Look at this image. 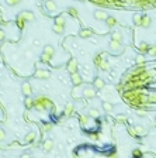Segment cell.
<instances>
[{
	"mask_svg": "<svg viewBox=\"0 0 156 158\" xmlns=\"http://www.w3.org/2000/svg\"><path fill=\"white\" fill-rule=\"evenodd\" d=\"M21 17H23L25 21H34L35 20V16H34V13L32 11H28V10H24V11H21Z\"/></svg>",
	"mask_w": 156,
	"mask_h": 158,
	"instance_id": "cell-12",
	"label": "cell"
},
{
	"mask_svg": "<svg viewBox=\"0 0 156 158\" xmlns=\"http://www.w3.org/2000/svg\"><path fill=\"white\" fill-rule=\"evenodd\" d=\"M42 150L45 151V153H49L54 150V140L52 138H46L44 143H42Z\"/></svg>",
	"mask_w": 156,
	"mask_h": 158,
	"instance_id": "cell-8",
	"label": "cell"
},
{
	"mask_svg": "<svg viewBox=\"0 0 156 158\" xmlns=\"http://www.w3.org/2000/svg\"><path fill=\"white\" fill-rule=\"evenodd\" d=\"M20 158H32V157H31V154L24 153V154H23V155H21V157H20Z\"/></svg>",
	"mask_w": 156,
	"mask_h": 158,
	"instance_id": "cell-47",
	"label": "cell"
},
{
	"mask_svg": "<svg viewBox=\"0 0 156 158\" xmlns=\"http://www.w3.org/2000/svg\"><path fill=\"white\" fill-rule=\"evenodd\" d=\"M51 129H52V124L51 123H45L44 127H42V131H51Z\"/></svg>",
	"mask_w": 156,
	"mask_h": 158,
	"instance_id": "cell-41",
	"label": "cell"
},
{
	"mask_svg": "<svg viewBox=\"0 0 156 158\" xmlns=\"http://www.w3.org/2000/svg\"><path fill=\"white\" fill-rule=\"evenodd\" d=\"M21 90H23V93L25 95V98H28V96H31L32 95V86H31V84L28 82V81H24L23 82V85H21Z\"/></svg>",
	"mask_w": 156,
	"mask_h": 158,
	"instance_id": "cell-4",
	"label": "cell"
},
{
	"mask_svg": "<svg viewBox=\"0 0 156 158\" xmlns=\"http://www.w3.org/2000/svg\"><path fill=\"white\" fill-rule=\"evenodd\" d=\"M82 96L84 99H94L97 96V89L93 85H84L82 88Z\"/></svg>",
	"mask_w": 156,
	"mask_h": 158,
	"instance_id": "cell-2",
	"label": "cell"
},
{
	"mask_svg": "<svg viewBox=\"0 0 156 158\" xmlns=\"http://www.w3.org/2000/svg\"><path fill=\"white\" fill-rule=\"evenodd\" d=\"M135 62H137L138 65H143L145 64V56L141 54V55H138L137 58H135Z\"/></svg>",
	"mask_w": 156,
	"mask_h": 158,
	"instance_id": "cell-32",
	"label": "cell"
},
{
	"mask_svg": "<svg viewBox=\"0 0 156 158\" xmlns=\"http://www.w3.org/2000/svg\"><path fill=\"white\" fill-rule=\"evenodd\" d=\"M52 31H54L55 34H63V33H65V27L54 24V27H52Z\"/></svg>",
	"mask_w": 156,
	"mask_h": 158,
	"instance_id": "cell-27",
	"label": "cell"
},
{
	"mask_svg": "<svg viewBox=\"0 0 156 158\" xmlns=\"http://www.w3.org/2000/svg\"><path fill=\"white\" fill-rule=\"evenodd\" d=\"M134 127H135V130H137V133H138V135H139V137L146 134V129H145V127H142L141 124H135Z\"/></svg>",
	"mask_w": 156,
	"mask_h": 158,
	"instance_id": "cell-23",
	"label": "cell"
},
{
	"mask_svg": "<svg viewBox=\"0 0 156 158\" xmlns=\"http://www.w3.org/2000/svg\"><path fill=\"white\" fill-rule=\"evenodd\" d=\"M52 106H54V102L49 98H46V96L40 95V96H37L34 99V107L37 110H40V112L41 110H49V109H52Z\"/></svg>",
	"mask_w": 156,
	"mask_h": 158,
	"instance_id": "cell-1",
	"label": "cell"
},
{
	"mask_svg": "<svg viewBox=\"0 0 156 158\" xmlns=\"http://www.w3.org/2000/svg\"><path fill=\"white\" fill-rule=\"evenodd\" d=\"M24 105H25V107H27V109H32V107H34V99H32L31 96L25 98V100H24Z\"/></svg>",
	"mask_w": 156,
	"mask_h": 158,
	"instance_id": "cell-26",
	"label": "cell"
},
{
	"mask_svg": "<svg viewBox=\"0 0 156 158\" xmlns=\"http://www.w3.org/2000/svg\"><path fill=\"white\" fill-rule=\"evenodd\" d=\"M137 114H138V116H139V117H143V116H145V114H146V110H145V109H138Z\"/></svg>",
	"mask_w": 156,
	"mask_h": 158,
	"instance_id": "cell-42",
	"label": "cell"
},
{
	"mask_svg": "<svg viewBox=\"0 0 156 158\" xmlns=\"http://www.w3.org/2000/svg\"><path fill=\"white\" fill-rule=\"evenodd\" d=\"M93 86H94L97 90H101V89L106 88V81L103 78H100V76H97V78H94V81H93Z\"/></svg>",
	"mask_w": 156,
	"mask_h": 158,
	"instance_id": "cell-5",
	"label": "cell"
},
{
	"mask_svg": "<svg viewBox=\"0 0 156 158\" xmlns=\"http://www.w3.org/2000/svg\"><path fill=\"white\" fill-rule=\"evenodd\" d=\"M115 24H117V20H115V17H113V16H108L106 20V26L108 28H113L115 27Z\"/></svg>",
	"mask_w": 156,
	"mask_h": 158,
	"instance_id": "cell-18",
	"label": "cell"
},
{
	"mask_svg": "<svg viewBox=\"0 0 156 158\" xmlns=\"http://www.w3.org/2000/svg\"><path fill=\"white\" fill-rule=\"evenodd\" d=\"M103 58H101V55H96V58H94V64H96L97 66H100V64L103 62Z\"/></svg>",
	"mask_w": 156,
	"mask_h": 158,
	"instance_id": "cell-38",
	"label": "cell"
},
{
	"mask_svg": "<svg viewBox=\"0 0 156 158\" xmlns=\"http://www.w3.org/2000/svg\"><path fill=\"white\" fill-rule=\"evenodd\" d=\"M35 138H37L35 131H30V133H27V135H25V143H32Z\"/></svg>",
	"mask_w": 156,
	"mask_h": 158,
	"instance_id": "cell-24",
	"label": "cell"
},
{
	"mask_svg": "<svg viewBox=\"0 0 156 158\" xmlns=\"http://www.w3.org/2000/svg\"><path fill=\"white\" fill-rule=\"evenodd\" d=\"M148 54L151 56H156V45H152L151 48H149V51H148Z\"/></svg>",
	"mask_w": 156,
	"mask_h": 158,
	"instance_id": "cell-37",
	"label": "cell"
},
{
	"mask_svg": "<svg viewBox=\"0 0 156 158\" xmlns=\"http://www.w3.org/2000/svg\"><path fill=\"white\" fill-rule=\"evenodd\" d=\"M132 155L135 158H139L141 155H142V151H141L139 148H135V150H132Z\"/></svg>",
	"mask_w": 156,
	"mask_h": 158,
	"instance_id": "cell-36",
	"label": "cell"
},
{
	"mask_svg": "<svg viewBox=\"0 0 156 158\" xmlns=\"http://www.w3.org/2000/svg\"><path fill=\"white\" fill-rule=\"evenodd\" d=\"M93 16H94V19L99 20V21H106L107 17H108L107 11H104V10H96V11L93 13Z\"/></svg>",
	"mask_w": 156,
	"mask_h": 158,
	"instance_id": "cell-6",
	"label": "cell"
},
{
	"mask_svg": "<svg viewBox=\"0 0 156 158\" xmlns=\"http://www.w3.org/2000/svg\"><path fill=\"white\" fill-rule=\"evenodd\" d=\"M4 38H6L4 31H1V30H0V41H4Z\"/></svg>",
	"mask_w": 156,
	"mask_h": 158,
	"instance_id": "cell-44",
	"label": "cell"
},
{
	"mask_svg": "<svg viewBox=\"0 0 156 158\" xmlns=\"http://www.w3.org/2000/svg\"><path fill=\"white\" fill-rule=\"evenodd\" d=\"M128 131H129V134L132 135V137H139V135H138V133H137V130H135V127H134V126H129V127H128Z\"/></svg>",
	"mask_w": 156,
	"mask_h": 158,
	"instance_id": "cell-34",
	"label": "cell"
},
{
	"mask_svg": "<svg viewBox=\"0 0 156 158\" xmlns=\"http://www.w3.org/2000/svg\"><path fill=\"white\" fill-rule=\"evenodd\" d=\"M111 40L118 41V42H122V34L119 33V31H114V33L111 34Z\"/></svg>",
	"mask_w": 156,
	"mask_h": 158,
	"instance_id": "cell-25",
	"label": "cell"
},
{
	"mask_svg": "<svg viewBox=\"0 0 156 158\" xmlns=\"http://www.w3.org/2000/svg\"><path fill=\"white\" fill-rule=\"evenodd\" d=\"M73 109H75V105L72 102L66 103V106H65V110H63V117H69L72 113H73Z\"/></svg>",
	"mask_w": 156,
	"mask_h": 158,
	"instance_id": "cell-14",
	"label": "cell"
},
{
	"mask_svg": "<svg viewBox=\"0 0 156 158\" xmlns=\"http://www.w3.org/2000/svg\"><path fill=\"white\" fill-rule=\"evenodd\" d=\"M155 120H156V116H155Z\"/></svg>",
	"mask_w": 156,
	"mask_h": 158,
	"instance_id": "cell-50",
	"label": "cell"
},
{
	"mask_svg": "<svg viewBox=\"0 0 156 158\" xmlns=\"http://www.w3.org/2000/svg\"><path fill=\"white\" fill-rule=\"evenodd\" d=\"M87 114L90 117H93V119H99L100 117V112H99V109H96V107H90L87 110Z\"/></svg>",
	"mask_w": 156,
	"mask_h": 158,
	"instance_id": "cell-15",
	"label": "cell"
},
{
	"mask_svg": "<svg viewBox=\"0 0 156 158\" xmlns=\"http://www.w3.org/2000/svg\"><path fill=\"white\" fill-rule=\"evenodd\" d=\"M149 48H151V47H149V44H148V42H145V41H142L139 45H138V50H139V52H142V54H146V52L149 51Z\"/></svg>",
	"mask_w": 156,
	"mask_h": 158,
	"instance_id": "cell-16",
	"label": "cell"
},
{
	"mask_svg": "<svg viewBox=\"0 0 156 158\" xmlns=\"http://www.w3.org/2000/svg\"><path fill=\"white\" fill-rule=\"evenodd\" d=\"M24 24H25V20L21 17V14H19L17 16V26H19V28H23Z\"/></svg>",
	"mask_w": 156,
	"mask_h": 158,
	"instance_id": "cell-30",
	"label": "cell"
},
{
	"mask_svg": "<svg viewBox=\"0 0 156 158\" xmlns=\"http://www.w3.org/2000/svg\"><path fill=\"white\" fill-rule=\"evenodd\" d=\"M148 100H149V105L156 103V95H149V96H148Z\"/></svg>",
	"mask_w": 156,
	"mask_h": 158,
	"instance_id": "cell-40",
	"label": "cell"
},
{
	"mask_svg": "<svg viewBox=\"0 0 156 158\" xmlns=\"http://www.w3.org/2000/svg\"><path fill=\"white\" fill-rule=\"evenodd\" d=\"M45 9L48 10L49 13H54V11L58 10V6H56V3L54 2V0H46L45 2Z\"/></svg>",
	"mask_w": 156,
	"mask_h": 158,
	"instance_id": "cell-11",
	"label": "cell"
},
{
	"mask_svg": "<svg viewBox=\"0 0 156 158\" xmlns=\"http://www.w3.org/2000/svg\"><path fill=\"white\" fill-rule=\"evenodd\" d=\"M101 107H103V110L106 113H110V112H113L114 110V103L113 102H110V100H104V102L101 103Z\"/></svg>",
	"mask_w": 156,
	"mask_h": 158,
	"instance_id": "cell-10",
	"label": "cell"
},
{
	"mask_svg": "<svg viewBox=\"0 0 156 158\" xmlns=\"http://www.w3.org/2000/svg\"><path fill=\"white\" fill-rule=\"evenodd\" d=\"M108 45H110V51H113V52L122 51V45H121V42H118V41H114V40H111Z\"/></svg>",
	"mask_w": 156,
	"mask_h": 158,
	"instance_id": "cell-9",
	"label": "cell"
},
{
	"mask_svg": "<svg viewBox=\"0 0 156 158\" xmlns=\"http://www.w3.org/2000/svg\"><path fill=\"white\" fill-rule=\"evenodd\" d=\"M92 30H87V28H83V30H80V33H79V35L82 38H89L92 37Z\"/></svg>",
	"mask_w": 156,
	"mask_h": 158,
	"instance_id": "cell-22",
	"label": "cell"
},
{
	"mask_svg": "<svg viewBox=\"0 0 156 158\" xmlns=\"http://www.w3.org/2000/svg\"><path fill=\"white\" fill-rule=\"evenodd\" d=\"M70 81H72L73 86H80V85L83 84V79H82V76H80V74H79V72L70 75Z\"/></svg>",
	"mask_w": 156,
	"mask_h": 158,
	"instance_id": "cell-7",
	"label": "cell"
},
{
	"mask_svg": "<svg viewBox=\"0 0 156 158\" xmlns=\"http://www.w3.org/2000/svg\"><path fill=\"white\" fill-rule=\"evenodd\" d=\"M42 52H44V54H48V55H51V56H54V54H55V48L48 44V45L44 47V51Z\"/></svg>",
	"mask_w": 156,
	"mask_h": 158,
	"instance_id": "cell-19",
	"label": "cell"
},
{
	"mask_svg": "<svg viewBox=\"0 0 156 158\" xmlns=\"http://www.w3.org/2000/svg\"><path fill=\"white\" fill-rule=\"evenodd\" d=\"M68 13L72 16V17H78V10L75 9V7H69L68 9Z\"/></svg>",
	"mask_w": 156,
	"mask_h": 158,
	"instance_id": "cell-35",
	"label": "cell"
},
{
	"mask_svg": "<svg viewBox=\"0 0 156 158\" xmlns=\"http://www.w3.org/2000/svg\"><path fill=\"white\" fill-rule=\"evenodd\" d=\"M4 138H6V131L3 130L1 127H0V141H3Z\"/></svg>",
	"mask_w": 156,
	"mask_h": 158,
	"instance_id": "cell-43",
	"label": "cell"
},
{
	"mask_svg": "<svg viewBox=\"0 0 156 158\" xmlns=\"http://www.w3.org/2000/svg\"><path fill=\"white\" fill-rule=\"evenodd\" d=\"M142 19H143L142 14L135 13L134 14V24H135V26H141V24H142Z\"/></svg>",
	"mask_w": 156,
	"mask_h": 158,
	"instance_id": "cell-21",
	"label": "cell"
},
{
	"mask_svg": "<svg viewBox=\"0 0 156 158\" xmlns=\"http://www.w3.org/2000/svg\"><path fill=\"white\" fill-rule=\"evenodd\" d=\"M65 23H66V21H65V16H58V17L55 19L56 26H62V27H65Z\"/></svg>",
	"mask_w": 156,
	"mask_h": 158,
	"instance_id": "cell-28",
	"label": "cell"
},
{
	"mask_svg": "<svg viewBox=\"0 0 156 158\" xmlns=\"http://www.w3.org/2000/svg\"><path fill=\"white\" fill-rule=\"evenodd\" d=\"M68 71L70 72V75L72 74H76L78 72V62H76V59H70L69 61V64H68Z\"/></svg>",
	"mask_w": 156,
	"mask_h": 158,
	"instance_id": "cell-13",
	"label": "cell"
},
{
	"mask_svg": "<svg viewBox=\"0 0 156 158\" xmlns=\"http://www.w3.org/2000/svg\"><path fill=\"white\" fill-rule=\"evenodd\" d=\"M151 24H152V19H151V17H149V16H143L141 27H143V28H149V27H151Z\"/></svg>",
	"mask_w": 156,
	"mask_h": 158,
	"instance_id": "cell-17",
	"label": "cell"
},
{
	"mask_svg": "<svg viewBox=\"0 0 156 158\" xmlns=\"http://www.w3.org/2000/svg\"><path fill=\"white\" fill-rule=\"evenodd\" d=\"M115 120L118 121V123H127V116L125 114H118V116L115 117Z\"/></svg>",
	"mask_w": 156,
	"mask_h": 158,
	"instance_id": "cell-33",
	"label": "cell"
},
{
	"mask_svg": "<svg viewBox=\"0 0 156 158\" xmlns=\"http://www.w3.org/2000/svg\"><path fill=\"white\" fill-rule=\"evenodd\" d=\"M34 78L35 79H42V81H46V79L51 78V72L45 68H40V69L35 71V74H34Z\"/></svg>",
	"mask_w": 156,
	"mask_h": 158,
	"instance_id": "cell-3",
	"label": "cell"
},
{
	"mask_svg": "<svg viewBox=\"0 0 156 158\" xmlns=\"http://www.w3.org/2000/svg\"><path fill=\"white\" fill-rule=\"evenodd\" d=\"M89 120H90V116H89V114H82V116H80V124H82V127H87Z\"/></svg>",
	"mask_w": 156,
	"mask_h": 158,
	"instance_id": "cell-20",
	"label": "cell"
},
{
	"mask_svg": "<svg viewBox=\"0 0 156 158\" xmlns=\"http://www.w3.org/2000/svg\"><path fill=\"white\" fill-rule=\"evenodd\" d=\"M51 58H52V56L48 55V54H44V52L41 54V62L42 64H48V62L51 61Z\"/></svg>",
	"mask_w": 156,
	"mask_h": 158,
	"instance_id": "cell-29",
	"label": "cell"
},
{
	"mask_svg": "<svg viewBox=\"0 0 156 158\" xmlns=\"http://www.w3.org/2000/svg\"><path fill=\"white\" fill-rule=\"evenodd\" d=\"M73 158H80V157H79V155H75V157Z\"/></svg>",
	"mask_w": 156,
	"mask_h": 158,
	"instance_id": "cell-49",
	"label": "cell"
},
{
	"mask_svg": "<svg viewBox=\"0 0 156 158\" xmlns=\"http://www.w3.org/2000/svg\"><path fill=\"white\" fill-rule=\"evenodd\" d=\"M17 145H20L19 143H13V144L10 145V147H11V148H16V147H17Z\"/></svg>",
	"mask_w": 156,
	"mask_h": 158,
	"instance_id": "cell-48",
	"label": "cell"
},
{
	"mask_svg": "<svg viewBox=\"0 0 156 158\" xmlns=\"http://www.w3.org/2000/svg\"><path fill=\"white\" fill-rule=\"evenodd\" d=\"M99 138V134H96V133H92L90 134V140H97Z\"/></svg>",
	"mask_w": 156,
	"mask_h": 158,
	"instance_id": "cell-45",
	"label": "cell"
},
{
	"mask_svg": "<svg viewBox=\"0 0 156 158\" xmlns=\"http://www.w3.org/2000/svg\"><path fill=\"white\" fill-rule=\"evenodd\" d=\"M20 2H21V0H6V3L9 6H17Z\"/></svg>",
	"mask_w": 156,
	"mask_h": 158,
	"instance_id": "cell-39",
	"label": "cell"
},
{
	"mask_svg": "<svg viewBox=\"0 0 156 158\" xmlns=\"http://www.w3.org/2000/svg\"><path fill=\"white\" fill-rule=\"evenodd\" d=\"M108 158H118V154H117V153H111V154H108Z\"/></svg>",
	"mask_w": 156,
	"mask_h": 158,
	"instance_id": "cell-46",
	"label": "cell"
},
{
	"mask_svg": "<svg viewBox=\"0 0 156 158\" xmlns=\"http://www.w3.org/2000/svg\"><path fill=\"white\" fill-rule=\"evenodd\" d=\"M99 68H100V69H103V71H108V69H110V64H108V61H103Z\"/></svg>",
	"mask_w": 156,
	"mask_h": 158,
	"instance_id": "cell-31",
	"label": "cell"
}]
</instances>
